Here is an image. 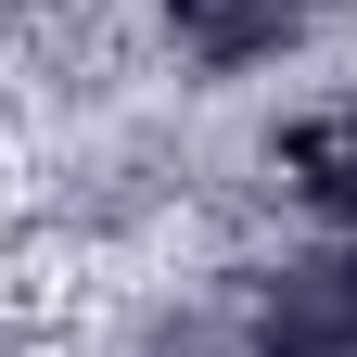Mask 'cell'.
<instances>
[{
	"instance_id": "6da1fadb",
	"label": "cell",
	"mask_w": 357,
	"mask_h": 357,
	"mask_svg": "<svg viewBox=\"0 0 357 357\" xmlns=\"http://www.w3.org/2000/svg\"><path fill=\"white\" fill-rule=\"evenodd\" d=\"M332 13H344V0H166V38H178L204 77H243V64L306 52Z\"/></svg>"
},
{
	"instance_id": "7a4b0ae2",
	"label": "cell",
	"mask_w": 357,
	"mask_h": 357,
	"mask_svg": "<svg viewBox=\"0 0 357 357\" xmlns=\"http://www.w3.org/2000/svg\"><path fill=\"white\" fill-rule=\"evenodd\" d=\"M281 178H294V204H319L332 230H357V102L306 115L294 141H281Z\"/></svg>"
},
{
	"instance_id": "3957f363",
	"label": "cell",
	"mask_w": 357,
	"mask_h": 357,
	"mask_svg": "<svg viewBox=\"0 0 357 357\" xmlns=\"http://www.w3.org/2000/svg\"><path fill=\"white\" fill-rule=\"evenodd\" d=\"M153 357H268V344H255V294H230V306H178V319L153 332Z\"/></svg>"
}]
</instances>
